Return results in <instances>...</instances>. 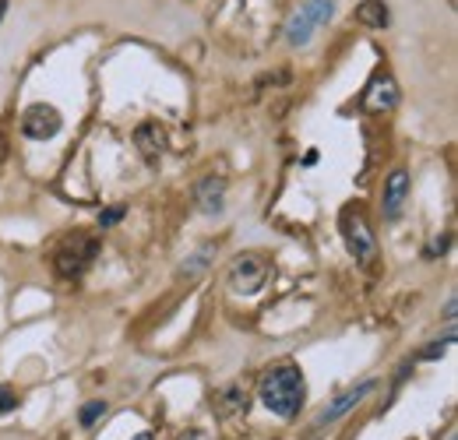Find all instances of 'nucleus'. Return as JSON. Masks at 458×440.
Masks as SVG:
<instances>
[{"mask_svg":"<svg viewBox=\"0 0 458 440\" xmlns=\"http://www.w3.org/2000/svg\"><path fill=\"white\" fill-rule=\"evenodd\" d=\"M261 405L283 419H293L307 398V385H303V374L296 367H276L261 377V391H258Z\"/></svg>","mask_w":458,"mask_h":440,"instance_id":"nucleus-1","label":"nucleus"},{"mask_svg":"<svg viewBox=\"0 0 458 440\" xmlns=\"http://www.w3.org/2000/svg\"><path fill=\"white\" fill-rule=\"evenodd\" d=\"M14 409H18V394L7 385H0V416H7V412H14Z\"/></svg>","mask_w":458,"mask_h":440,"instance_id":"nucleus-15","label":"nucleus"},{"mask_svg":"<svg viewBox=\"0 0 458 440\" xmlns=\"http://www.w3.org/2000/svg\"><path fill=\"white\" fill-rule=\"evenodd\" d=\"M216 409L219 416H233V412H247V391L243 387H226L219 398H216Z\"/></svg>","mask_w":458,"mask_h":440,"instance_id":"nucleus-12","label":"nucleus"},{"mask_svg":"<svg viewBox=\"0 0 458 440\" xmlns=\"http://www.w3.org/2000/svg\"><path fill=\"white\" fill-rule=\"evenodd\" d=\"M268 278H272V261H268L265 254H258V250L240 254V258L233 261V268H229V285H233L236 292H243V296L261 292V289L268 285Z\"/></svg>","mask_w":458,"mask_h":440,"instance_id":"nucleus-2","label":"nucleus"},{"mask_svg":"<svg viewBox=\"0 0 458 440\" xmlns=\"http://www.w3.org/2000/svg\"><path fill=\"white\" fill-rule=\"evenodd\" d=\"M405 194H409V173L405 169H395L385 183V201H381V212L385 219H399L402 205H405Z\"/></svg>","mask_w":458,"mask_h":440,"instance_id":"nucleus-9","label":"nucleus"},{"mask_svg":"<svg viewBox=\"0 0 458 440\" xmlns=\"http://www.w3.org/2000/svg\"><path fill=\"white\" fill-rule=\"evenodd\" d=\"M4 11H7V0H0V18H4Z\"/></svg>","mask_w":458,"mask_h":440,"instance_id":"nucleus-21","label":"nucleus"},{"mask_svg":"<svg viewBox=\"0 0 458 440\" xmlns=\"http://www.w3.org/2000/svg\"><path fill=\"white\" fill-rule=\"evenodd\" d=\"M138 148H141L145 163H156L163 156V131L156 123H141L138 127Z\"/></svg>","mask_w":458,"mask_h":440,"instance_id":"nucleus-10","label":"nucleus"},{"mask_svg":"<svg viewBox=\"0 0 458 440\" xmlns=\"http://www.w3.org/2000/svg\"><path fill=\"white\" fill-rule=\"evenodd\" d=\"M134 440H156V437H152V434H138Z\"/></svg>","mask_w":458,"mask_h":440,"instance_id":"nucleus-20","label":"nucleus"},{"mask_svg":"<svg viewBox=\"0 0 458 440\" xmlns=\"http://www.w3.org/2000/svg\"><path fill=\"white\" fill-rule=\"evenodd\" d=\"M399 106V89H395V81L388 78V74H377L370 85H367V92H363V110L367 113H388Z\"/></svg>","mask_w":458,"mask_h":440,"instance_id":"nucleus-7","label":"nucleus"},{"mask_svg":"<svg viewBox=\"0 0 458 440\" xmlns=\"http://www.w3.org/2000/svg\"><path fill=\"white\" fill-rule=\"evenodd\" d=\"M374 387H377V381H363V385L349 387L345 394H339V398H335V402H332V405H328V409L318 416V423H314V427H332L335 419H343L352 405H360V402H363V398H367Z\"/></svg>","mask_w":458,"mask_h":440,"instance_id":"nucleus-8","label":"nucleus"},{"mask_svg":"<svg viewBox=\"0 0 458 440\" xmlns=\"http://www.w3.org/2000/svg\"><path fill=\"white\" fill-rule=\"evenodd\" d=\"M60 113L54 106H47V103H36V106H29V110L21 113V131H25V138H32V141H47V138H57L60 134Z\"/></svg>","mask_w":458,"mask_h":440,"instance_id":"nucleus-6","label":"nucleus"},{"mask_svg":"<svg viewBox=\"0 0 458 440\" xmlns=\"http://www.w3.org/2000/svg\"><path fill=\"white\" fill-rule=\"evenodd\" d=\"M448 440H458V437H455V434H452V437H448Z\"/></svg>","mask_w":458,"mask_h":440,"instance_id":"nucleus-22","label":"nucleus"},{"mask_svg":"<svg viewBox=\"0 0 458 440\" xmlns=\"http://www.w3.org/2000/svg\"><path fill=\"white\" fill-rule=\"evenodd\" d=\"M92 258H96V240L78 236V240H71V243L60 247L57 258H54V265H57V272L64 278H78L89 265H92Z\"/></svg>","mask_w":458,"mask_h":440,"instance_id":"nucleus-4","label":"nucleus"},{"mask_svg":"<svg viewBox=\"0 0 458 440\" xmlns=\"http://www.w3.org/2000/svg\"><path fill=\"white\" fill-rule=\"evenodd\" d=\"M452 342H455V334H445V338H437V342H434L430 349H423L420 356H423V360H437V356H441V352H445V349H448Z\"/></svg>","mask_w":458,"mask_h":440,"instance_id":"nucleus-16","label":"nucleus"},{"mask_svg":"<svg viewBox=\"0 0 458 440\" xmlns=\"http://www.w3.org/2000/svg\"><path fill=\"white\" fill-rule=\"evenodd\" d=\"M4 159H7V138L0 134V163H4Z\"/></svg>","mask_w":458,"mask_h":440,"instance_id":"nucleus-19","label":"nucleus"},{"mask_svg":"<svg viewBox=\"0 0 458 440\" xmlns=\"http://www.w3.org/2000/svg\"><path fill=\"white\" fill-rule=\"evenodd\" d=\"M176 440H208V437H205L201 430H187V434H180Z\"/></svg>","mask_w":458,"mask_h":440,"instance_id":"nucleus-18","label":"nucleus"},{"mask_svg":"<svg viewBox=\"0 0 458 440\" xmlns=\"http://www.w3.org/2000/svg\"><path fill=\"white\" fill-rule=\"evenodd\" d=\"M335 14V4L332 0H307L293 18H289L286 25V39L293 47H303V43H310V36H314V29L321 25V21H328Z\"/></svg>","mask_w":458,"mask_h":440,"instance_id":"nucleus-3","label":"nucleus"},{"mask_svg":"<svg viewBox=\"0 0 458 440\" xmlns=\"http://www.w3.org/2000/svg\"><path fill=\"white\" fill-rule=\"evenodd\" d=\"M339 225H343V240H345V247H349V254L360 258V261H367V258L374 254V236H370V229H367L363 212H360V208H345Z\"/></svg>","mask_w":458,"mask_h":440,"instance_id":"nucleus-5","label":"nucleus"},{"mask_svg":"<svg viewBox=\"0 0 458 440\" xmlns=\"http://www.w3.org/2000/svg\"><path fill=\"white\" fill-rule=\"evenodd\" d=\"M103 416H106V402L99 398V402H89V405L81 409V416H78V419H81V427H85V430H92V427H96V419H103Z\"/></svg>","mask_w":458,"mask_h":440,"instance_id":"nucleus-14","label":"nucleus"},{"mask_svg":"<svg viewBox=\"0 0 458 440\" xmlns=\"http://www.w3.org/2000/svg\"><path fill=\"white\" fill-rule=\"evenodd\" d=\"M120 219H123V208H106V212L99 216V225H103V229H110V225H116Z\"/></svg>","mask_w":458,"mask_h":440,"instance_id":"nucleus-17","label":"nucleus"},{"mask_svg":"<svg viewBox=\"0 0 458 440\" xmlns=\"http://www.w3.org/2000/svg\"><path fill=\"white\" fill-rule=\"evenodd\" d=\"M223 194H226V183L219 176H208L201 187H198V201H201V212H223Z\"/></svg>","mask_w":458,"mask_h":440,"instance_id":"nucleus-11","label":"nucleus"},{"mask_svg":"<svg viewBox=\"0 0 458 440\" xmlns=\"http://www.w3.org/2000/svg\"><path fill=\"white\" fill-rule=\"evenodd\" d=\"M356 21L374 25V29H385V25H388V7H385L381 0H367V4L356 7Z\"/></svg>","mask_w":458,"mask_h":440,"instance_id":"nucleus-13","label":"nucleus"}]
</instances>
